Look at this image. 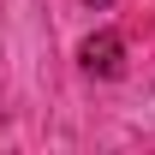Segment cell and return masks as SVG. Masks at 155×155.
Here are the masks:
<instances>
[{
  "label": "cell",
  "mask_w": 155,
  "mask_h": 155,
  "mask_svg": "<svg viewBox=\"0 0 155 155\" xmlns=\"http://www.w3.org/2000/svg\"><path fill=\"white\" fill-rule=\"evenodd\" d=\"M90 6H96V12H101V6H114V0H90Z\"/></svg>",
  "instance_id": "2"
},
{
  "label": "cell",
  "mask_w": 155,
  "mask_h": 155,
  "mask_svg": "<svg viewBox=\"0 0 155 155\" xmlns=\"http://www.w3.org/2000/svg\"><path fill=\"white\" fill-rule=\"evenodd\" d=\"M84 72L90 78H119L125 72V42L114 30H96V36L84 42Z\"/></svg>",
  "instance_id": "1"
}]
</instances>
